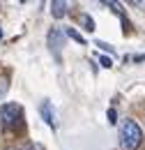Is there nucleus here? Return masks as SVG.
<instances>
[{
  "label": "nucleus",
  "instance_id": "nucleus-1",
  "mask_svg": "<svg viewBox=\"0 0 145 150\" xmlns=\"http://www.w3.org/2000/svg\"><path fill=\"white\" fill-rule=\"evenodd\" d=\"M141 143H143V129L134 120H125L120 125V148L122 150H136Z\"/></svg>",
  "mask_w": 145,
  "mask_h": 150
},
{
  "label": "nucleus",
  "instance_id": "nucleus-2",
  "mask_svg": "<svg viewBox=\"0 0 145 150\" xmlns=\"http://www.w3.org/2000/svg\"><path fill=\"white\" fill-rule=\"evenodd\" d=\"M21 115H23V111H21V106L14 104V102H7V104L0 106V118H2L5 129H16V127H21V122H23Z\"/></svg>",
  "mask_w": 145,
  "mask_h": 150
},
{
  "label": "nucleus",
  "instance_id": "nucleus-3",
  "mask_svg": "<svg viewBox=\"0 0 145 150\" xmlns=\"http://www.w3.org/2000/svg\"><path fill=\"white\" fill-rule=\"evenodd\" d=\"M62 44H65V35L58 30V28H53L51 33H49V49L53 51L55 60H60V51H62Z\"/></svg>",
  "mask_w": 145,
  "mask_h": 150
},
{
  "label": "nucleus",
  "instance_id": "nucleus-4",
  "mask_svg": "<svg viewBox=\"0 0 145 150\" xmlns=\"http://www.w3.org/2000/svg\"><path fill=\"white\" fill-rule=\"evenodd\" d=\"M39 113H42V118L46 120V125L49 127H55L58 125V120H55V111H53V106H51V102H42V106H39Z\"/></svg>",
  "mask_w": 145,
  "mask_h": 150
},
{
  "label": "nucleus",
  "instance_id": "nucleus-5",
  "mask_svg": "<svg viewBox=\"0 0 145 150\" xmlns=\"http://www.w3.org/2000/svg\"><path fill=\"white\" fill-rule=\"evenodd\" d=\"M67 9H69V2H65V0H53L51 2V14L55 19H62L67 14Z\"/></svg>",
  "mask_w": 145,
  "mask_h": 150
},
{
  "label": "nucleus",
  "instance_id": "nucleus-6",
  "mask_svg": "<svg viewBox=\"0 0 145 150\" xmlns=\"http://www.w3.org/2000/svg\"><path fill=\"white\" fill-rule=\"evenodd\" d=\"M81 23H83V28H85L88 33H92V30H94V21H92L88 14H81Z\"/></svg>",
  "mask_w": 145,
  "mask_h": 150
},
{
  "label": "nucleus",
  "instance_id": "nucleus-7",
  "mask_svg": "<svg viewBox=\"0 0 145 150\" xmlns=\"http://www.w3.org/2000/svg\"><path fill=\"white\" fill-rule=\"evenodd\" d=\"M67 35H69V37H72V39H76V42H78V44H85V39L81 37V35H78V33H76V30H74V28H69V30H67Z\"/></svg>",
  "mask_w": 145,
  "mask_h": 150
},
{
  "label": "nucleus",
  "instance_id": "nucleus-8",
  "mask_svg": "<svg viewBox=\"0 0 145 150\" xmlns=\"http://www.w3.org/2000/svg\"><path fill=\"white\" fill-rule=\"evenodd\" d=\"M99 62H101V67H111V65H113V60H111L108 56H101V58H99Z\"/></svg>",
  "mask_w": 145,
  "mask_h": 150
},
{
  "label": "nucleus",
  "instance_id": "nucleus-9",
  "mask_svg": "<svg viewBox=\"0 0 145 150\" xmlns=\"http://www.w3.org/2000/svg\"><path fill=\"white\" fill-rule=\"evenodd\" d=\"M25 150H44V148H42L39 143H30V146H28V148H25Z\"/></svg>",
  "mask_w": 145,
  "mask_h": 150
},
{
  "label": "nucleus",
  "instance_id": "nucleus-10",
  "mask_svg": "<svg viewBox=\"0 0 145 150\" xmlns=\"http://www.w3.org/2000/svg\"><path fill=\"white\" fill-rule=\"evenodd\" d=\"M97 44H99V46H101V49H104V51H108V53H113V49H111L108 44H104V42H97Z\"/></svg>",
  "mask_w": 145,
  "mask_h": 150
},
{
  "label": "nucleus",
  "instance_id": "nucleus-11",
  "mask_svg": "<svg viewBox=\"0 0 145 150\" xmlns=\"http://www.w3.org/2000/svg\"><path fill=\"white\" fill-rule=\"evenodd\" d=\"M108 122H115V109H111V111H108Z\"/></svg>",
  "mask_w": 145,
  "mask_h": 150
},
{
  "label": "nucleus",
  "instance_id": "nucleus-12",
  "mask_svg": "<svg viewBox=\"0 0 145 150\" xmlns=\"http://www.w3.org/2000/svg\"><path fill=\"white\" fill-rule=\"evenodd\" d=\"M0 37H2V28H0Z\"/></svg>",
  "mask_w": 145,
  "mask_h": 150
}]
</instances>
